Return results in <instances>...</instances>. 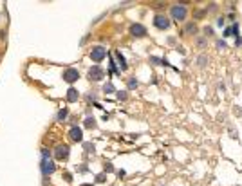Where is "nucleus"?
<instances>
[{
    "label": "nucleus",
    "instance_id": "obj_25",
    "mask_svg": "<svg viewBox=\"0 0 242 186\" xmlns=\"http://www.w3.org/2000/svg\"><path fill=\"white\" fill-rule=\"evenodd\" d=\"M217 25L222 27V25H224V18H217Z\"/></svg>",
    "mask_w": 242,
    "mask_h": 186
},
{
    "label": "nucleus",
    "instance_id": "obj_4",
    "mask_svg": "<svg viewBox=\"0 0 242 186\" xmlns=\"http://www.w3.org/2000/svg\"><path fill=\"white\" fill-rule=\"evenodd\" d=\"M103 78H105V70H103L99 65H94V67L89 69V80L99 81V80H103Z\"/></svg>",
    "mask_w": 242,
    "mask_h": 186
},
{
    "label": "nucleus",
    "instance_id": "obj_21",
    "mask_svg": "<svg viewBox=\"0 0 242 186\" xmlns=\"http://www.w3.org/2000/svg\"><path fill=\"white\" fill-rule=\"evenodd\" d=\"M231 29H233V35L238 36V24H233V25H231Z\"/></svg>",
    "mask_w": 242,
    "mask_h": 186
},
{
    "label": "nucleus",
    "instance_id": "obj_31",
    "mask_svg": "<svg viewBox=\"0 0 242 186\" xmlns=\"http://www.w3.org/2000/svg\"><path fill=\"white\" fill-rule=\"evenodd\" d=\"M81 186H92V184H87V182H85V184H81Z\"/></svg>",
    "mask_w": 242,
    "mask_h": 186
},
{
    "label": "nucleus",
    "instance_id": "obj_29",
    "mask_svg": "<svg viewBox=\"0 0 242 186\" xmlns=\"http://www.w3.org/2000/svg\"><path fill=\"white\" fill-rule=\"evenodd\" d=\"M105 170H107V172H112V164L107 163V164H105Z\"/></svg>",
    "mask_w": 242,
    "mask_h": 186
},
{
    "label": "nucleus",
    "instance_id": "obj_9",
    "mask_svg": "<svg viewBox=\"0 0 242 186\" xmlns=\"http://www.w3.org/2000/svg\"><path fill=\"white\" fill-rule=\"evenodd\" d=\"M69 137H71L72 141H76V143H81V141H83L81 128H80V127H72V128L69 130Z\"/></svg>",
    "mask_w": 242,
    "mask_h": 186
},
{
    "label": "nucleus",
    "instance_id": "obj_18",
    "mask_svg": "<svg viewBox=\"0 0 242 186\" xmlns=\"http://www.w3.org/2000/svg\"><path fill=\"white\" fill-rule=\"evenodd\" d=\"M150 61H154V63H157V65H163V60H159L157 56H152V58H150Z\"/></svg>",
    "mask_w": 242,
    "mask_h": 186
},
{
    "label": "nucleus",
    "instance_id": "obj_1",
    "mask_svg": "<svg viewBox=\"0 0 242 186\" xmlns=\"http://www.w3.org/2000/svg\"><path fill=\"white\" fill-rule=\"evenodd\" d=\"M54 170H56V164L51 161L47 148H42V173H44V175H51Z\"/></svg>",
    "mask_w": 242,
    "mask_h": 186
},
{
    "label": "nucleus",
    "instance_id": "obj_13",
    "mask_svg": "<svg viewBox=\"0 0 242 186\" xmlns=\"http://www.w3.org/2000/svg\"><path fill=\"white\" fill-rule=\"evenodd\" d=\"M67 114H69V108H61L58 114H56V119H58V121H63V119L67 118Z\"/></svg>",
    "mask_w": 242,
    "mask_h": 186
},
{
    "label": "nucleus",
    "instance_id": "obj_5",
    "mask_svg": "<svg viewBox=\"0 0 242 186\" xmlns=\"http://www.w3.org/2000/svg\"><path fill=\"white\" fill-rule=\"evenodd\" d=\"M54 157L58 161H63V159L69 157V147H67V144H58L56 150H54Z\"/></svg>",
    "mask_w": 242,
    "mask_h": 186
},
{
    "label": "nucleus",
    "instance_id": "obj_23",
    "mask_svg": "<svg viewBox=\"0 0 242 186\" xmlns=\"http://www.w3.org/2000/svg\"><path fill=\"white\" fill-rule=\"evenodd\" d=\"M204 35H206V36L213 35V29H212V27H204Z\"/></svg>",
    "mask_w": 242,
    "mask_h": 186
},
{
    "label": "nucleus",
    "instance_id": "obj_30",
    "mask_svg": "<svg viewBox=\"0 0 242 186\" xmlns=\"http://www.w3.org/2000/svg\"><path fill=\"white\" fill-rule=\"evenodd\" d=\"M118 175L119 177H125V170H118Z\"/></svg>",
    "mask_w": 242,
    "mask_h": 186
},
{
    "label": "nucleus",
    "instance_id": "obj_20",
    "mask_svg": "<svg viewBox=\"0 0 242 186\" xmlns=\"http://www.w3.org/2000/svg\"><path fill=\"white\" fill-rule=\"evenodd\" d=\"M231 35H233V29H231V27H226V29H224V36L228 38V36H231Z\"/></svg>",
    "mask_w": 242,
    "mask_h": 186
},
{
    "label": "nucleus",
    "instance_id": "obj_12",
    "mask_svg": "<svg viewBox=\"0 0 242 186\" xmlns=\"http://www.w3.org/2000/svg\"><path fill=\"white\" fill-rule=\"evenodd\" d=\"M192 33H193V35L197 33V25H195V24H188V25L184 27V35H192Z\"/></svg>",
    "mask_w": 242,
    "mask_h": 186
},
{
    "label": "nucleus",
    "instance_id": "obj_2",
    "mask_svg": "<svg viewBox=\"0 0 242 186\" xmlns=\"http://www.w3.org/2000/svg\"><path fill=\"white\" fill-rule=\"evenodd\" d=\"M186 7L183 6V4H175V6H172V9H170V15H172V18L174 20H177V22H181V20H184L186 18Z\"/></svg>",
    "mask_w": 242,
    "mask_h": 186
},
{
    "label": "nucleus",
    "instance_id": "obj_26",
    "mask_svg": "<svg viewBox=\"0 0 242 186\" xmlns=\"http://www.w3.org/2000/svg\"><path fill=\"white\" fill-rule=\"evenodd\" d=\"M63 177H65V181H67V182H71V181H72V175H71V173H65Z\"/></svg>",
    "mask_w": 242,
    "mask_h": 186
},
{
    "label": "nucleus",
    "instance_id": "obj_15",
    "mask_svg": "<svg viewBox=\"0 0 242 186\" xmlns=\"http://www.w3.org/2000/svg\"><path fill=\"white\" fill-rule=\"evenodd\" d=\"M85 127L87 128H94V127H96V119H94V118H85Z\"/></svg>",
    "mask_w": 242,
    "mask_h": 186
},
{
    "label": "nucleus",
    "instance_id": "obj_17",
    "mask_svg": "<svg viewBox=\"0 0 242 186\" xmlns=\"http://www.w3.org/2000/svg\"><path fill=\"white\" fill-rule=\"evenodd\" d=\"M197 61H199V65H201V67H204V65H206V61H208V58L202 54V56H199V60H197Z\"/></svg>",
    "mask_w": 242,
    "mask_h": 186
},
{
    "label": "nucleus",
    "instance_id": "obj_8",
    "mask_svg": "<svg viewBox=\"0 0 242 186\" xmlns=\"http://www.w3.org/2000/svg\"><path fill=\"white\" fill-rule=\"evenodd\" d=\"M130 35L135 36V38H143L146 35V27L141 25V24H132L130 25Z\"/></svg>",
    "mask_w": 242,
    "mask_h": 186
},
{
    "label": "nucleus",
    "instance_id": "obj_28",
    "mask_svg": "<svg viewBox=\"0 0 242 186\" xmlns=\"http://www.w3.org/2000/svg\"><path fill=\"white\" fill-rule=\"evenodd\" d=\"M96 181H98V182H103V181H105V175H103V173H101V175H98Z\"/></svg>",
    "mask_w": 242,
    "mask_h": 186
},
{
    "label": "nucleus",
    "instance_id": "obj_19",
    "mask_svg": "<svg viewBox=\"0 0 242 186\" xmlns=\"http://www.w3.org/2000/svg\"><path fill=\"white\" fill-rule=\"evenodd\" d=\"M118 99H127V92H125V90H119V92H118Z\"/></svg>",
    "mask_w": 242,
    "mask_h": 186
},
{
    "label": "nucleus",
    "instance_id": "obj_3",
    "mask_svg": "<svg viewBox=\"0 0 242 186\" xmlns=\"http://www.w3.org/2000/svg\"><path fill=\"white\" fill-rule=\"evenodd\" d=\"M105 56H107V49H105V47L98 45V47H92V49H90V60L96 61V63H99Z\"/></svg>",
    "mask_w": 242,
    "mask_h": 186
},
{
    "label": "nucleus",
    "instance_id": "obj_22",
    "mask_svg": "<svg viewBox=\"0 0 242 186\" xmlns=\"http://www.w3.org/2000/svg\"><path fill=\"white\" fill-rule=\"evenodd\" d=\"M85 150H87V152H94V144H90V143H85Z\"/></svg>",
    "mask_w": 242,
    "mask_h": 186
},
{
    "label": "nucleus",
    "instance_id": "obj_6",
    "mask_svg": "<svg viewBox=\"0 0 242 186\" xmlns=\"http://www.w3.org/2000/svg\"><path fill=\"white\" fill-rule=\"evenodd\" d=\"M154 25H155L157 29H168V27H170V20H168L164 15H155Z\"/></svg>",
    "mask_w": 242,
    "mask_h": 186
},
{
    "label": "nucleus",
    "instance_id": "obj_10",
    "mask_svg": "<svg viewBox=\"0 0 242 186\" xmlns=\"http://www.w3.org/2000/svg\"><path fill=\"white\" fill-rule=\"evenodd\" d=\"M78 98H80L78 90H76L74 87H71V89L67 90V101H69V103H74V101H78Z\"/></svg>",
    "mask_w": 242,
    "mask_h": 186
},
{
    "label": "nucleus",
    "instance_id": "obj_16",
    "mask_svg": "<svg viewBox=\"0 0 242 186\" xmlns=\"http://www.w3.org/2000/svg\"><path fill=\"white\" fill-rule=\"evenodd\" d=\"M139 83H138V80L135 78H128V89H135Z\"/></svg>",
    "mask_w": 242,
    "mask_h": 186
},
{
    "label": "nucleus",
    "instance_id": "obj_24",
    "mask_svg": "<svg viewBox=\"0 0 242 186\" xmlns=\"http://www.w3.org/2000/svg\"><path fill=\"white\" fill-rule=\"evenodd\" d=\"M217 47H222V49H226V42H224V40H219V42H217Z\"/></svg>",
    "mask_w": 242,
    "mask_h": 186
},
{
    "label": "nucleus",
    "instance_id": "obj_14",
    "mask_svg": "<svg viewBox=\"0 0 242 186\" xmlns=\"http://www.w3.org/2000/svg\"><path fill=\"white\" fill-rule=\"evenodd\" d=\"M103 92H105V94H112V92H116V87L112 83H105L103 85Z\"/></svg>",
    "mask_w": 242,
    "mask_h": 186
},
{
    "label": "nucleus",
    "instance_id": "obj_11",
    "mask_svg": "<svg viewBox=\"0 0 242 186\" xmlns=\"http://www.w3.org/2000/svg\"><path fill=\"white\" fill-rule=\"evenodd\" d=\"M116 58H118V61H119V67H121V70H127V60H125V56L119 53V51H116Z\"/></svg>",
    "mask_w": 242,
    "mask_h": 186
},
{
    "label": "nucleus",
    "instance_id": "obj_27",
    "mask_svg": "<svg viewBox=\"0 0 242 186\" xmlns=\"http://www.w3.org/2000/svg\"><path fill=\"white\" fill-rule=\"evenodd\" d=\"M235 45L238 47V45H242V38L240 36H237V40H235Z\"/></svg>",
    "mask_w": 242,
    "mask_h": 186
},
{
    "label": "nucleus",
    "instance_id": "obj_7",
    "mask_svg": "<svg viewBox=\"0 0 242 186\" xmlns=\"http://www.w3.org/2000/svg\"><path fill=\"white\" fill-rule=\"evenodd\" d=\"M78 78H80V72H78V69H67L65 72H63V80L67 81V83H74V81H78Z\"/></svg>",
    "mask_w": 242,
    "mask_h": 186
}]
</instances>
